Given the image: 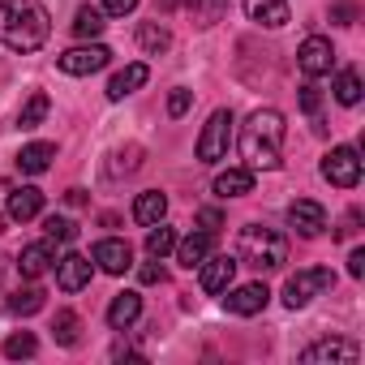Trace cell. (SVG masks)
<instances>
[{
    "label": "cell",
    "instance_id": "cell-30",
    "mask_svg": "<svg viewBox=\"0 0 365 365\" xmlns=\"http://www.w3.org/2000/svg\"><path fill=\"white\" fill-rule=\"evenodd\" d=\"M138 43H142V52H163V48L172 43V35H168L159 22H142V26H138Z\"/></svg>",
    "mask_w": 365,
    "mask_h": 365
},
{
    "label": "cell",
    "instance_id": "cell-15",
    "mask_svg": "<svg viewBox=\"0 0 365 365\" xmlns=\"http://www.w3.org/2000/svg\"><path fill=\"white\" fill-rule=\"evenodd\" d=\"M245 14H250V22H258L267 31H279V26H288V0H245Z\"/></svg>",
    "mask_w": 365,
    "mask_h": 365
},
{
    "label": "cell",
    "instance_id": "cell-21",
    "mask_svg": "<svg viewBox=\"0 0 365 365\" xmlns=\"http://www.w3.org/2000/svg\"><path fill=\"white\" fill-rule=\"evenodd\" d=\"M39 211H43V194H39L35 185H22V190L9 194V220L26 224V220H35Z\"/></svg>",
    "mask_w": 365,
    "mask_h": 365
},
{
    "label": "cell",
    "instance_id": "cell-23",
    "mask_svg": "<svg viewBox=\"0 0 365 365\" xmlns=\"http://www.w3.org/2000/svg\"><path fill=\"white\" fill-rule=\"evenodd\" d=\"M163 215H168V194H159V190H146V194H138V202H133V220H138L142 228L159 224Z\"/></svg>",
    "mask_w": 365,
    "mask_h": 365
},
{
    "label": "cell",
    "instance_id": "cell-4",
    "mask_svg": "<svg viewBox=\"0 0 365 365\" xmlns=\"http://www.w3.org/2000/svg\"><path fill=\"white\" fill-rule=\"evenodd\" d=\"M232 142V108H215L198 133V163H220Z\"/></svg>",
    "mask_w": 365,
    "mask_h": 365
},
{
    "label": "cell",
    "instance_id": "cell-36",
    "mask_svg": "<svg viewBox=\"0 0 365 365\" xmlns=\"http://www.w3.org/2000/svg\"><path fill=\"white\" fill-rule=\"evenodd\" d=\"M133 9H138V0H103V14H112V18H125Z\"/></svg>",
    "mask_w": 365,
    "mask_h": 365
},
{
    "label": "cell",
    "instance_id": "cell-8",
    "mask_svg": "<svg viewBox=\"0 0 365 365\" xmlns=\"http://www.w3.org/2000/svg\"><path fill=\"white\" fill-rule=\"evenodd\" d=\"M297 65H301L305 78H322V73H331V65H335V48H331V39L309 35V39L301 43V52H297Z\"/></svg>",
    "mask_w": 365,
    "mask_h": 365
},
{
    "label": "cell",
    "instance_id": "cell-28",
    "mask_svg": "<svg viewBox=\"0 0 365 365\" xmlns=\"http://www.w3.org/2000/svg\"><path fill=\"white\" fill-rule=\"evenodd\" d=\"M335 99H339L344 108H356V103H361V73H356V69H344V73L335 78Z\"/></svg>",
    "mask_w": 365,
    "mask_h": 365
},
{
    "label": "cell",
    "instance_id": "cell-19",
    "mask_svg": "<svg viewBox=\"0 0 365 365\" xmlns=\"http://www.w3.org/2000/svg\"><path fill=\"white\" fill-rule=\"evenodd\" d=\"M211 237H215V232L202 228V232H194V237H185V241H176V262H180V267H190V271L202 267L207 254H211Z\"/></svg>",
    "mask_w": 365,
    "mask_h": 365
},
{
    "label": "cell",
    "instance_id": "cell-37",
    "mask_svg": "<svg viewBox=\"0 0 365 365\" xmlns=\"http://www.w3.org/2000/svg\"><path fill=\"white\" fill-rule=\"evenodd\" d=\"M331 18H335L339 26H352V22H356V5H344V0H339V5H331Z\"/></svg>",
    "mask_w": 365,
    "mask_h": 365
},
{
    "label": "cell",
    "instance_id": "cell-29",
    "mask_svg": "<svg viewBox=\"0 0 365 365\" xmlns=\"http://www.w3.org/2000/svg\"><path fill=\"white\" fill-rule=\"evenodd\" d=\"M39 309H43V292L39 288H22V292L9 297V314H18V318H31Z\"/></svg>",
    "mask_w": 365,
    "mask_h": 365
},
{
    "label": "cell",
    "instance_id": "cell-38",
    "mask_svg": "<svg viewBox=\"0 0 365 365\" xmlns=\"http://www.w3.org/2000/svg\"><path fill=\"white\" fill-rule=\"evenodd\" d=\"M138 275H142V284H163V279H168V271L159 267V258H155V262H146Z\"/></svg>",
    "mask_w": 365,
    "mask_h": 365
},
{
    "label": "cell",
    "instance_id": "cell-13",
    "mask_svg": "<svg viewBox=\"0 0 365 365\" xmlns=\"http://www.w3.org/2000/svg\"><path fill=\"white\" fill-rule=\"evenodd\" d=\"M356 356H361V348H356L352 339H318V344H309V348L301 352L305 365H318V361H331V365L344 361V365H352Z\"/></svg>",
    "mask_w": 365,
    "mask_h": 365
},
{
    "label": "cell",
    "instance_id": "cell-16",
    "mask_svg": "<svg viewBox=\"0 0 365 365\" xmlns=\"http://www.w3.org/2000/svg\"><path fill=\"white\" fill-rule=\"evenodd\" d=\"M146 78H150V69H146L142 61L125 65L120 73H112V82H108V99H112V103H120L125 95H133L138 86H146Z\"/></svg>",
    "mask_w": 365,
    "mask_h": 365
},
{
    "label": "cell",
    "instance_id": "cell-41",
    "mask_svg": "<svg viewBox=\"0 0 365 365\" xmlns=\"http://www.w3.org/2000/svg\"><path fill=\"white\" fill-rule=\"evenodd\" d=\"M65 202H69V207H82V202H86V194H82V190H69V194H65Z\"/></svg>",
    "mask_w": 365,
    "mask_h": 365
},
{
    "label": "cell",
    "instance_id": "cell-32",
    "mask_svg": "<svg viewBox=\"0 0 365 365\" xmlns=\"http://www.w3.org/2000/svg\"><path fill=\"white\" fill-rule=\"evenodd\" d=\"M43 232H48V241L69 245V241L78 237V224H73V220H65V215H48V220H43Z\"/></svg>",
    "mask_w": 365,
    "mask_h": 365
},
{
    "label": "cell",
    "instance_id": "cell-39",
    "mask_svg": "<svg viewBox=\"0 0 365 365\" xmlns=\"http://www.w3.org/2000/svg\"><path fill=\"white\" fill-rule=\"evenodd\" d=\"M348 275H352V279L365 275V250H352V254H348Z\"/></svg>",
    "mask_w": 365,
    "mask_h": 365
},
{
    "label": "cell",
    "instance_id": "cell-40",
    "mask_svg": "<svg viewBox=\"0 0 365 365\" xmlns=\"http://www.w3.org/2000/svg\"><path fill=\"white\" fill-rule=\"evenodd\" d=\"M198 220H202V228H207V232H215V228H220V211H202Z\"/></svg>",
    "mask_w": 365,
    "mask_h": 365
},
{
    "label": "cell",
    "instance_id": "cell-31",
    "mask_svg": "<svg viewBox=\"0 0 365 365\" xmlns=\"http://www.w3.org/2000/svg\"><path fill=\"white\" fill-rule=\"evenodd\" d=\"M35 352H39V339H35L31 331H18V335L5 339V356H9V361H26V356H35Z\"/></svg>",
    "mask_w": 365,
    "mask_h": 365
},
{
    "label": "cell",
    "instance_id": "cell-3",
    "mask_svg": "<svg viewBox=\"0 0 365 365\" xmlns=\"http://www.w3.org/2000/svg\"><path fill=\"white\" fill-rule=\"evenodd\" d=\"M237 262H245V267H254V271H279V267L288 262V241H284V232L262 228V224L241 228V237H237Z\"/></svg>",
    "mask_w": 365,
    "mask_h": 365
},
{
    "label": "cell",
    "instance_id": "cell-27",
    "mask_svg": "<svg viewBox=\"0 0 365 365\" xmlns=\"http://www.w3.org/2000/svg\"><path fill=\"white\" fill-rule=\"evenodd\" d=\"M52 331H56V344L73 348V344L82 339V318H78L73 309H61V314H56V322H52Z\"/></svg>",
    "mask_w": 365,
    "mask_h": 365
},
{
    "label": "cell",
    "instance_id": "cell-22",
    "mask_svg": "<svg viewBox=\"0 0 365 365\" xmlns=\"http://www.w3.org/2000/svg\"><path fill=\"white\" fill-rule=\"evenodd\" d=\"M52 159H56V146H52V142H31V146H22L18 168H22L26 176H39V172L52 168Z\"/></svg>",
    "mask_w": 365,
    "mask_h": 365
},
{
    "label": "cell",
    "instance_id": "cell-5",
    "mask_svg": "<svg viewBox=\"0 0 365 365\" xmlns=\"http://www.w3.org/2000/svg\"><path fill=\"white\" fill-rule=\"evenodd\" d=\"M327 288H335V275L327 271V267H305V271H297L288 284H284V305L288 309H305L314 297H322Z\"/></svg>",
    "mask_w": 365,
    "mask_h": 365
},
{
    "label": "cell",
    "instance_id": "cell-11",
    "mask_svg": "<svg viewBox=\"0 0 365 365\" xmlns=\"http://www.w3.org/2000/svg\"><path fill=\"white\" fill-rule=\"evenodd\" d=\"M198 271H202V292L220 297V292H228V288H232L237 258H228V254H207V262H202Z\"/></svg>",
    "mask_w": 365,
    "mask_h": 365
},
{
    "label": "cell",
    "instance_id": "cell-26",
    "mask_svg": "<svg viewBox=\"0 0 365 365\" xmlns=\"http://www.w3.org/2000/svg\"><path fill=\"white\" fill-rule=\"evenodd\" d=\"M176 250V232L159 220V224H150V232H146V254L150 258H163V254H172Z\"/></svg>",
    "mask_w": 365,
    "mask_h": 365
},
{
    "label": "cell",
    "instance_id": "cell-2",
    "mask_svg": "<svg viewBox=\"0 0 365 365\" xmlns=\"http://www.w3.org/2000/svg\"><path fill=\"white\" fill-rule=\"evenodd\" d=\"M241 159L245 168H262V172H275L284 163V112L275 108H258L245 129H241Z\"/></svg>",
    "mask_w": 365,
    "mask_h": 365
},
{
    "label": "cell",
    "instance_id": "cell-18",
    "mask_svg": "<svg viewBox=\"0 0 365 365\" xmlns=\"http://www.w3.org/2000/svg\"><path fill=\"white\" fill-rule=\"evenodd\" d=\"M215 194L220 198H245L254 194V168H228L215 176Z\"/></svg>",
    "mask_w": 365,
    "mask_h": 365
},
{
    "label": "cell",
    "instance_id": "cell-12",
    "mask_svg": "<svg viewBox=\"0 0 365 365\" xmlns=\"http://www.w3.org/2000/svg\"><path fill=\"white\" fill-rule=\"evenodd\" d=\"M267 301H271L267 284H241V288H232V292L224 297L228 314H237V318H254V314H262Z\"/></svg>",
    "mask_w": 365,
    "mask_h": 365
},
{
    "label": "cell",
    "instance_id": "cell-7",
    "mask_svg": "<svg viewBox=\"0 0 365 365\" xmlns=\"http://www.w3.org/2000/svg\"><path fill=\"white\" fill-rule=\"evenodd\" d=\"M108 61H112V48H103V43H82V48L61 52V61H56V65H61L69 78H86V73H99Z\"/></svg>",
    "mask_w": 365,
    "mask_h": 365
},
{
    "label": "cell",
    "instance_id": "cell-24",
    "mask_svg": "<svg viewBox=\"0 0 365 365\" xmlns=\"http://www.w3.org/2000/svg\"><path fill=\"white\" fill-rule=\"evenodd\" d=\"M103 9H95V5H82L78 14H73V35L78 39H99L103 35Z\"/></svg>",
    "mask_w": 365,
    "mask_h": 365
},
{
    "label": "cell",
    "instance_id": "cell-17",
    "mask_svg": "<svg viewBox=\"0 0 365 365\" xmlns=\"http://www.w3.org/2000/svg\"><path fill=\"white\" fill-rule=\"evenodd\" d=\"M138 314H142V297L138 292H116L112 305H108V327L112 331H125V327L138 322Z\"/></svg>",
    "mask_w": 365,
    "mask_h": 365
},
{
    "label": "cell",
    "instance_id": "cell-9",
    "mask_svg": "<svg viewBox=\"0 0 365 365\" xmlns=\"http://www.w3.org/2000/svg\"><path fill=\"white\" fill-rule=\"evenodd\" d=\"M288 224H292L305 241H314V237H322V228H327V211H322L314 198H297V202L288 207Z\"/></svg>",
    "mask_w": 365,
    "mask_h": 365
},
{
    "label": "cell",
    "instance_id": "cell-14",
    "mask_svg": "<svg viewBox=\"0 0 365 365\" xmlns=\"http://www.w3.org/2000/svg\"><path fill=\"white\" fill-rule=\"evenodd\" d=\"M91 258H82V254H65L61 262H56V284H61V292H82L86 284H91Z\"/></svg>",
    "mask_w": 365,
    "mask_h": 365
},
{
    "label": "cell",
    "instance_id": "cell-20",
    "mask_svg": "<svg viewBox=\"0 0 365 365\" xmlns=\"http://www.w3.org/2000/svg\"><path fill=\"white\" fill-rule=\"evenodd\" d=\"M48 267H52V241H35V245H26V250L18 254V271H22L26 279L48 275Z\"/></svg>",
    "mask_w": 365,
    "mask_h": 365
},
{
    "label": "cell",
    "instance_id": "cell-34",
    "mask_svg": "<svg viewBox=\"0 0 365 365\" xmlns=\"http://www.w3.org/2000/svg\"><path fill=\"white\" fill-rule=\"evenodd\" d=\"M190 99H194L190 91H180V86H176V91L168 95V116H185V112H190Z\"/></svg>",
    "mask_w": 365,
    "mask_h": 365
},
{
    "label": "cell",
    "instance_id": "cell-33",
    "mask_svg": "<svg viewBox=\"0 0 365 365\" xmlns=\"http://www.w3.org/2000/svg\"><path fill=\"white\" fill-rule=\"evenodd\" d=\"M138 163H142V146H125V150L112 155V168H108V172H112V176H125V172H133Z\"/></svg>",
    "mask_w": 365,
    "mask_h": 365
},
{
    "label": "cell",
    "instance_id": "cell-6",
    "mask_svg": "<svg viewBox=\"0 0 365 365\" xmlns=\"http://www.w3.org/2000/svg\"><path fill=\"white\" fill-rule=\"evenodd\" d=\"M322 176L331 180V185H339V190H352L356 180H361V155H356V146H335L322 159Z\"/></svg>",
    "mask_w": 365,
    "mask_h": 365
},
{
    "label": "cell",
    "instance_id": "cell-35",
    "mask_svg": "<svg viewBox=\"0 0 365 365\" xmlns=\"http://www.w3.org/2000/svg\"><path fill=\"white\" fill-rule=\"evenodd\" d=\"M318 108H322V95H318V86H314V82H305V86H301V112L318 116Z\"/></svg>",
    "mask_w": 365,
    "mask_h": 365
},
{
    "label": "cell",
    "instance_id": "cell-1",
    "mask_svg": "<svg viewBox=\"0 0 365 365\" xmlns=\"http://www.w3.org/2000/svg\"><path fill=\"white\" fill-rule=\"evenodd\" d=\"M52 35V18L39 0H0V43L9 52H39Z\"/></svg>",
    "mask_w": 365,
    "mask_h": 365
},
{
    "label": "cell",
    "instance_id": "cell-10",
    "mask_svg": "<svg viewBox=\"0 0 365 365\" xmlns=\"http://www.w3.org/2000/svg\"><path fill=\"white\" fill-rule=\"evenodd\" d=\"M91 258H95L99 271H108V275H125V271L133 267V250H129V241H120V237H103Z\"/></svg>",
    "mask_w": 365,
    "mask_h": 365
},
{
    "label": "cell",
    "instance_id": "cell-25",
    "mask_svg": "<svg viewBox=\"0 0 365 365\" xmlns=\"http://www.w3.org/2000/svg\"><path fill=\"white\" fill-rule=\"evenodd\" d=\"M48 108H52V103H48V95H43V91H35V95L22 103V112H18V129H39V125H43V116H48Z\"/></svg>",
    "mask_w": 365,
    "mask_h": 365
}]
</instances>
